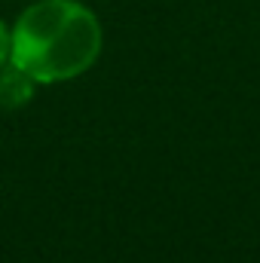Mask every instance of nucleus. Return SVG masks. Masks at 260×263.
Here are the masks:
<instances>
[{
    "mask_svg": "<svg viewBox=\"0 0 260 263\" xmlns=\"http://www.w3.org/2000/svg\"><path fill=\"white\" fill-rule=\"evenodd\" d=\"M9 59H12V25L0 18V67L9 65Z\"/></svg>",
    "mask_w": 260,
    "mask_h": 263,
    "instance_id": "7ed1b4c3",
    "label": "nucleus"
},
{
    "mask_svg": "<svg viewBox=\"0 0 260 263\" xmlns=\"http://www.w3.org/2000/svg\"><path fill=\"white\" fill-rule=\"evenodd\" d=\"M104 25L83 0H34L12 22V65L40 86L70 83L98 65Z\"/></svg>",
    "mask_w": 260,
    "mask_h": 263,
    "instance_id": "f257e3e1",
    "label": "nucleus"
},
{
    "mask_svg": "<svg viewBox=\"0 0 260 263\" xmlns=\"http://www.w3.org/2000/svg\"><path fill=\"white\" fill-rule=\"evenodd\" d=\"M40 83L25 73L18 65H3L0 67V110H22L34 101Z\"/></svg>",
    "mask_w": 260,
    "mask_h": 263,
    "instance_id": "f03ea898",
    "label": "nucleus"
}]
</instances>
